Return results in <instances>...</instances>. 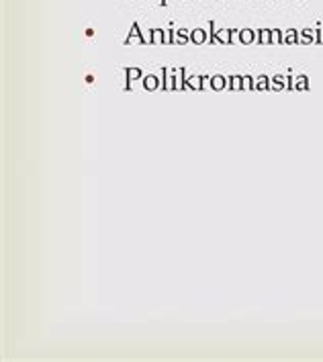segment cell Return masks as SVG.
Here are the masks:
<instances>
[{
  "label": "cell",
  "mask_w": 323,
  "mask_h": 362,
  "mask_svg": "<svg viewBox=\"0 0 323 362\" xmlns=\"http://www.w3.org/2000/svg\"><path fill=\"white\" fill-rule=\"evenodd\" d=\"M158 78L162 80L164 90H174V68H162Z\"/></svg>",
  "instance_id": "6da1fadb"
},
{
  "label": "cell",
  "mask_w": 323,
  "mask_h": 362,
  "mask_svg": "<svg viewBox=\"0 0 323 362\" xmlns=\"http://www.w3.org/2000/svg\"><path fill=\"white\" fill-rule=\"evenodd\" d=\"M187 80H184V68H174V90H184Z\"/></svg>",
  "instance_id": "7a4b0ae2"
},
{
  "label": "cell",
  "mask_w": 323,
  "mask_h": 362,
  "mask_svg": "<svg viewBox=\"0 0 323 362\" xmlns=\"http://www.w3.org/2000/svg\"><path fill=\"white\" fill-rule=\"evenodd\" d=\"M190 41L196 43V45H201V43L209 41V33H207L205 29H192V31H190Z\"/></svg>",
  "instance_id": "3957f363"
},
{
  "label": "cell",
  "mask_w": 323,
  "mask_h": 362,
  "mask_svg": "<svg viewBox=\"0 0 323 362\" xmlns=\"http://www.w3.org/2000/svg\"><path fill=\"white\" fill-rule=\"evenodd\" d=\"M125 43H127V45H131V43H143L141 33H139V25H137V23L131 25V31H129V35L125 37Z\"/></svg>",
  "instance_id": "277c9868"
},
{
  "label": "cell",
  "mask_w": 323,
  "mask_h": 362,
  "mask_svg": "<svg viewBox=\"0 0 323 362\" xmlns=\"http://www.w3.org/2000/svg\"><path fill=\"white\" fill-rule=\"evenodd\" d=\"M143 88H146V90H155V88H162V80L155 76V74H150V76L143 78Z\"/></svg>",
  "instance_id": "5b68a950"
},
{
  "label": "cell",
  "mask_w": 323,
  "mask_h": 362,
  "mask_svg": "<svg viewBox=\"0 0 323 362\" xmlns=\"http://www.w3.org/2000/svg\"><path fill=\"white\" fill-rule=\"evenodd\" d=\"M211 88L213 90H223V88H229V78L223 76H211Z\"/></svg>",
  "instance_id": "8992f818"
},
{
  "label": "cell",
  "mask_w": 323,
  "mask_h": 362,
  "mask_svg": "<svg viewBox=\"0 0 323 362\" xmlns=\"http://www.w3.org/2000/svg\"><path fill=\"white\" fill-rule=\"evenodd\" d=\"M187 88H190V90H201L203 88V76L187 78Z\"/></svg>",
  "instance_id": "52a82bcc"
},
{
  "label": "cell",
  "mask_w": 323,
  "mask_h": 362,
  "mask_svg": "<svg viewBox=\"0 0 323 362\" xmlns=\"http://www.w3.org/2000/svg\"><path fill=\"white\" fill-rule=\"evenodd\" d=\"M125 78H127V82L141 80V70H139V68H135V66H131V68H127V70H125Z\"/></svg>",
  "instance_id": "ba28073f"
},
{
  "label": "cell",
  "mask_w": 323,
  "mask_h": 362,
  "mask_svg": "<svg viewBox=\"0 0 323 362\" xmlns=\"http://www.w3.org/2000/svg\"><path fill=\"white\" fill-rule=\"evenodd\" d=\"M215 39H217L219 43H231V31H228V29H219V31H215Z\"/></svg>",
  "instance_id": "9c48e42d"
},
{
  "label": "cell",
  "mask_w": 323,
  "mask_h": 362,
  "mask_svg": "<svg viewBox=\"0 0 323 362\" xmlns=\"http://www.w3.org/2000/svg\"><path fill=\"white\" fill-rule=\"evenodd\" d=\"M190 39V31L187 29H178L176 33H174V43H187Z\"/></svg>",
  "instance_id": "30bf717a"
},
{
  "label": "cell",
  "mask_w": 323,
  "mask_h": 362,
  "mask_svg": "<svg viewBox=\"0 0 323 362\" xmlns=\"http://www.w3.org/2000/svg\"><path fill=\"white\" fill-rule=\"evenodd\" d=\"M229 88H233V90H237V88H244V78H240V76L229 78Z\"/></svg>",
  "instance_id": "8fae6325"
},
{
  "label": "cell",
  "mask_w": 323,
  "mask_h": 362,
  "mask_svg": "<svg viewBox=\"0 0 323 362\" xmlns=\"http://www.w3.org/2000/svg\"><path fill=\"white\" fill-rule=\"evenodd\" d=\"M240 37H242V43H252L256 35H254V31H249V29H242L240 31Z\"/></svg>",
  "instance_id": "7c38bea8"
},
{
  "label": "cell",
  "mask_w": 323,
  "mask_h": 362,
  "mask_svg": "<svg viewBox=\"0 0 323 362\" xmlns=\"http://www.w3.org/2000/svg\"><path fill=\"white\" fill-rule=\"evenodd\" d=\"M153 43H164V31L162 29H152Z\"/></svg>",
  "instance_id": "4fadbf2b"
},
{
  "label": "cell",
  "mask_w": 323,
  "mask_h": 362,
  "mask_svg": "<svg viewBox=\"0 0 323 362\" xmlns=\"http://www.w3.org/2000/svg\"><path fill=\"white\" fill-rule=\"evenodd\" d=\"M141 39H143V43H153V39H152V29H148V31H143V33H141Z\"/></svg>",
  "instance_id": "5bb4252c"
},
{
  "label": "cell",
  "mask_w": 323,
  "mask_h": 362,
  "mask_svg": "<svg viewBox=\"0 0 323 362\" xmlns=\"http://www.w3.org/2000/svg\"><path fill=\"white\" fill-rule=\"evenodd\" d=\"M164 43H174V31L172 29L164 31Z\"/></svg>",
  "instance_id": "9a60e30c"
},
{
  "label": "cell",
  "mask_w": 323,
  "mask_h": 362,
  "mask_svg": "<svg viewBox=\"0 0 323 362\" xmlns=\"http://www.w3.org/2000/svg\"><path fill=\"white\" fill-rule=\"evenodd\" d=\"M237 41H242V37H240V31H231V43H237Z\"/></svg>",
  "instance_id": "2e32d148"
},
{
  "label": "cell",
  "mask_w": 323,
  "mask_h": 362,
  "mask_svg": "<svg viewBox=\"0 0 323 362\" xmlns=\"http://www.w3.org/2000/svg\"><path fill=\"white\" fill-rule=\"evenodd\" d=\"M260 33H262V35H260V39H262L264 43H266V41H270V31H260Z\"/></svg>",
  "instance_id": "e0dca14e"
},
{
  "label": "cell",
  "mask_w": 323,
  "mask_h": 362,
  "mask_svg": "<svg viewBox=\"0 0 323 362\" xmlns=\"http://www.w3.org/2000/svg\"><path fill=\"white\" fill-rule=\"evenodd\" d=\"M254 84H252V78L244 76V88H252Z\"/></svg>",
  "instance_id": "ac0fdd59"
},
{
  "label": "cell",
  "mask_w": 323,
  "mask_h": 362,
  "mask_svg": "<svg viewBox=\"0 0 323 362\" xmlns=\"http://www.w3.org/2000/svg\"><path fill=\"white\" fill-rule=\"evenodd\" d=\"M256 86H258V88H264V86H266V78H260Z\"/></svg>",
  "instance_id": "d6986e66"
},
{
  "label": "cell",
  "mask_w": 323,
  "mask_h": 362,
  "mask_svg": "<svg viewBox=\"0 0 323 362\" xmlns=\"http://www.w3.org/2000/svg\"><path fill=\"white\" fill-rule=\"evenodd\" d=\"M203 88H211V78H203Z\"/></svg>",
  "instance_id": "ffe728a7"
}]
</instances>
